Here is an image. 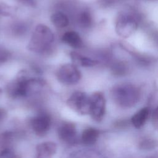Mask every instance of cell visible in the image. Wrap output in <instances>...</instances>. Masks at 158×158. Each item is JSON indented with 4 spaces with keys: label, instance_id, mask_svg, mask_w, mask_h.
<instances>
[{
    "label": "cell",
    "instance_id": "6da1fadb",
    "mask_svg": "<svg viewBox=\"0 0 158 158\" xmlns=\"http://www.w3.org/2000/svg\"><path fill=\"white\" fill-rule=\"evenodd\" d=\"M114 102L123 108L134 107L141 96L139 89L130 83H122L115 85L111 91Z\"/></svg>",
    "mask_w": 158,
    "mask_h": 158
},
{
    "label": "cell",
    "instance_id": "7a4b0ae2",
    "mask_svg": "<svg viewBox=\"0 0 158 158\" xmlns=\"http://www.w3.org/2000/svg\"><path fill=\"white\" fill-rule=\"evenodd\" d=\"M54 40V36L51 29L43 24L38 25L30 38L28 48L35 52H43L51 46Z\"/></svg>",
    "mask_w": 158,
    "mask_h": 158
},
{
    "label": "cell",
    "instance_id": "3957f363",
    "mask_svg": "<svg viewBox=\"0 0 158 158\" xmlns=\"http://www.w3.org/2000/svg\"><path fill=\"white\" fill-rule=\"evenodd\" d=\"M138 19L132 14L123 12L117 17L115 23L116 33L122 38H128L137 29Z\"/></svg>",
    "mask_w": 158,
    "mask_h": 158
},
{
    "label": "cell",
    "instance_id": "277c9868",
    "mask_svg": "<svg viewBox=\"0 0 158 158\" xmlns=\"http://www.w3.org/2000/svg\"><path fill=\"white\" fill-rule=\"evenodd\" d=\"M30 79L27 77L26 72H20L16 78L8 84L7 86L8 95L12 98H17L28 95Z\"/></svg>",
    "mask_w": 158,
    "mask_h": 158
},
{
    "label": "cell",
    "instance_id": "5b68a950",
    "mask_svg": "<svg viewBox=\"0 0 158 158\" xmlns=\"http://www.w3.org/2000/svg\"><path fill=\"white\" fill-rule=\"evenodd\" d=\"M89 96L79 91L73 93L67 101L68 106L81 115L89 114Z\"/></svg>",
    "mask_w": 158,
    "mask_h": 158
},
{
    "label": "cell",
    "instance_id": "8992f818",
    "mask_svg": "<svg viewBox=\"0 0 158 158\" xmlns=\"http://www.w3.org/2000/svg\"><path fill=\"white\" fill-rule=\"evenodd\" d=\"M56 76L60 83L71 85L78 82L81 78V73L75 64H65L58 69Z\"/></svg>",
    "mask_w": 158,
    "mask_h": 158
},
{
    "label": "cell",
    "instance_id": "52a82bcc",
    "mask_svg": "<svg viewBox=\"0 0 158 158\" xmlns=\"http://www.w3.org/2000/svg\"><path fill=\"white\" fill-rule=\"evenodd\" d=\"M89 113L96 122H101L106 113V99L102 93L96 92L89 96Z\"/></svg>",
    "mask_w": 158,
    "mask_h": 158
},
{
    "label": "cell",
    "instance_id": "ba28073f",
    "mask_svg": "<svg viewBox=\"0 0 158 158\" xmlns=\"http://www.w3.org/2000/svg\"><path fill=\"white\" fill-rule=\"evenodd\" d=\"M51 120L49 115L41 113L31 119L30 125L33 131L38 136H44L49 131Z\"/></svg>",
    "mask_w": 158,
    "mask_h": 158
},
{
    "label": "cell",
    "instance_id": "9c48e42d",
    "mask_svg": "<svg viewBox=\"0 0 158 158\" xmlns=\"http://www.w3.org/2000/svg\"><path fill=\"white\" fill-rule=\"evenodd\" d=\"M57 132L59 138L67 144H73L77 141L76 127L72 123H62L59 127Z\"/></svg>",
    "mask_w": 158,
    "mask_h": 158
},
{
    "label": "cell",
    "instance_id": "30bf717a",
    "mask_svg": "<svg viewBox=\"0 0 158 158\" xmlns=\"http://www.w3.org/2000/svg\"><path fill=\"white\" fill-rule=\"evenodd\" d=\"M57 151V145L52 141L43 142L36 148L35 158H52Z\"/></svg>",
    "mask_w": 158,
    "mask_h": 158
},
{
    "label": "cell",
    "instance_id": "8fae6325",
    "mask_svg": "<svg viewBox=\"0 0 158 158\" xmlns=\"http://www.w3.org/2000/svg\"><path fill=\"white\" fill-rule=\"evenodd\" d=\"M150 113L149 108L148 107H143L137 111L131 118L132 125L136 128H140L146 122Z\"/></svg>",
    "mask_w": 158,
    "mask_h": 158
},
{
    "label": "cell",
    "instance_id": "7c38bea8",
    "mask_svg": "<svg viewBox=\"0 0 158 158\" xmlns=\"http://www.w3.org/2000/svg\"><path fill=\"white\" fill-rule=\"evenodd\" d=\"M62 41L73 48H80L83 46V42L80 35L75 31L65 32L62 36Z\"/></svg>",
    "mask_w": 158,
    "mask_h": 158
},
{
    "label": "cell",
    "instance_id": "4fadbf2b",
    "mask_svg": "<svg viewBox=\"0 0 158 158\" xmlns=\"http://www.w3.org/2000/svg\"><path fill=\"white\" fill-rule=\"evenodd\" d=\"M99 136V131L94 128H88L83 130L81 136V141L85 145L94 144Z\"/></svg>",
    "mask_w": 158,
    "mask_h": 158
},
{
    "label": "cell",
    "instance_id": "5bb4252c",
    "mask_svg": "<svg viewBox=\"0 0 158 158\" xmlns=\"http://www.w3.org/2000/svg\"><path fill=\"white\" fill-rule=\"evenodd\" d=\"M70 57L75 65L77 64L83 67H93L98 64V61L75 52L70 53Z\"/></svg>",
    "mask_w": 158,
    "mask_h": 158
},
{
    "label": "cell",
    "instance_id": "9a60e30c",
    "mask_svg": "<svg viewBox=\"0 0 158 158\" xmlns=\"http://www.w3.org/2000/svg\"><path fill=\"white\" fill-rule=\"evenodd\" d=\"M51 21L57 28H64L69 25V20L67 16L61 12H56L51 16Z\"/></svg>",
    "mask_w": 158,
    "mask_h": 158
},
{
    "label": "cell",
    "instance_id": "2e32d148",
    "mask_svg": "<svg viewBox=\"0 0 158 158\" xmlns=\"http://www.w3.org/2000/svg\"><path fill=\"white\" fill-rule=\"evenodd\" d=\"M92 22V17L89 11L85 10L81 13L79 17V22L81 26L85 28L89 27L91 25Z\"/></svg>",
    "mask_w": 158,
    "mask_h": 158
},
{
    "label": "cell",
    "instance_id": "e0dca14e",
    "mask_svg": "<svg viewBox=\"0 0 158 158\" xmlns=\"http://www.w3.org/2000/svg\"><path fill=\"white\" fill-rule=\"evenodd\" d=\"M156 146V142L154 139L146 138L142 139L139 143V148L142 149H151Z\"/></svg>",
    "mask_w": 158,
    "mask_h": 158
},
{
    "label": "cell",
    "instance_id": "ac0fdd59",
    "mask_svg": "<svg viewBox=\"0 0 158 158\" xmlns=\"http://www.w3.org/2000/svg\"><path fill=\"white\" fill-rule=\"evenodd\" d=\"M10 52L4 48L0 47V64L6 62L10 58Z\"/></svg>",
    "mask_w": 158,
    "mask_h": 158
},
{
    "label": "cell",
    "instance_id": "d6986e66",
    "mask_svg": "<svg viewBox=\"0 0 158 158\" xmlns=\"http://www.w3.org/2000/svg\"><path fill=\"white\" fill-rule=\"evenodd\" d=\"M152 123L153 127L158 130V106L154 110L152 114Z\"/></svg>",
    "mask_w": 158,
    "mask_h": 158
}]
</instances>
